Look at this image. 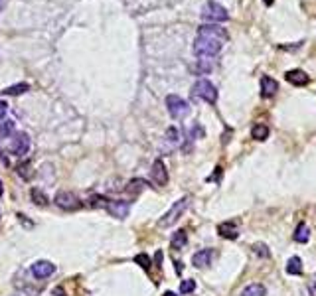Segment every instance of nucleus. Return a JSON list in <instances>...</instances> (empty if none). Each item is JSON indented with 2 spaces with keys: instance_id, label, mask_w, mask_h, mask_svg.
<instances>
[{
  "instance_id": "nucleus-31",
  "label": "nucleus",
  "mask_w": 316,
  "mask_h": 296,
  "mask_svg": "<svg viewBox=\"0 0 316 296\" xmlns=\"http://www.w3.org/2000/svg\"><path fill=\"white\" fill-rule=\"evenodd\" d=\"M6 2H8V0H0V10H2V8L6 6Z\"/></svg>"
},
{
  "instance_id": "nucleus-11",
  "label": "nucleus",
  "mask_w": 316,
  "mask_h": 296,
  "mask_svg": "<svg viewBox=\"0 0 316 296\" xmlns=\"http://www.w3.org/2000/svg\"><path fill=\"white\" fill-rule=\"evenodd\" d=\"M217 233L223 237V239H237V237H239V229H237V225L232 223V221L219 223V225H217Z\"/></svg>"
},
{
  "instance_id": "nucleus-24",
  "label": "nucleus",
  "mask_w": 316,
  "mask_h": 296,
  "mask_svg": "<svg viewBox=\"0 0 316 296\" xmlns=\"http://www.w3.org/2000/svg\"><path fill=\"white\" fill-rule=\"evenodd\" d=\"M107 203H109V197H103V196H93L89 199L91 207H107Z\"/></svg>"
},
{
  "instance_id": "nucleus-2",
  "label": "nucleus",
  "mask_w": 316,
  "mask_h": 296,
  "mask_svg": "<svg viewBox=\"0 0 316 296\" xmlns=\"http://www.w3.org/2000/svg\"><path fill=\"white\" fill-rule=\"evenodd\" d=\"M192 95H194L196 99H202V101L214 105V103L217 101V89L214 87L212 81L200 79V81H196V85L192 87Z\"/></svg>"
},
{
  "instance_id": "nucleus-27",
  "label": "nucleus",
  "mask_w": 316,
  "mask_h": 296,
  "mask_svg": "<svg viewBox=\"0 0 316 296\" xmlns=\"http://www.w3.org/2000/svg\"><path fill=\"white\" fill-rule=\"evenodd\" d=\"M14 131V123L12 121H6L2 127H0V138H4V136H8L10 132Z\"/></svg>"
},
{
  "instance_id": "nucleus-9",
  "label": "nucleus",
  "mask_w": 316,
  "mask_h": 296,
  "mask_svg": "<svg viewBox=\"0 0 316 296\" xmlns=\"http://www.w3.org/2000/svg\"><path fill=\"white\" fill-rule=\"evenodd\" d=\"M55 273V264H51L50 261H38L32 264V275L36 279H48Z\"/></svg>"
},
{
  "instance_id": "nucleus-20",
  "label": "nucleus",
  "mask_w": 316,
  "mask_h": 296,
  "mask_svg": "<svg viewBox=\"0 0 316 296\" xmlns=\"http://www.w3.org/2000/svg\"><path fill=\"white\" fill-rule=\"evenodd\" d=\"M251 136L255 140H265L269 136V127L267 125H255L253 131H251Z\"/></svg>"
},
{
  "instance_id": "nucleus-7",
  "label": "nucleus",
  "mask_w": 316,
  "mask_h": 296,
  "mask_svg": "<svg viewBox=\"0 0 316 296\" xmlns=\"http://www.w3.org/2000/svg\"><path fill=\"white\" fill-rule=\"evenodd\" d=\"M55 203L60 205L62 210H66V212L79 210V207H81V201L71 192H60V194H55Z\"/></svg>"
},
{
  "instance_id": "nucleus-5",
  "label": "nucleus",
  "mask_w": 316,
  "mask_h": 296,
  "mask_svg": "<svg viewBox=\"0 0 316 296\" xmlns=\"http://www.w3.org/2000/svg\"><path fill=\"white\" fill-rule=\"evenodd\" d=\"M202 18L206 22H214V24H219V22H227L229 20V14L223 6L216 4V2H208L202 10Z\"/></svg>"
},
{
  "instance_id": "nucleus-26",
  "label": "nucleus",
  "mask_w": 316,
  "mask_h": 296,
  "mask_svg": "<svg viewBox=\"0 0 316 296\" xmlns=\"http://www.w3.org/2000/svg\"><path fill=\"white\" fill-rule=\"evenodd\" d=\"M18 174L24 178V180H30V178L34 176L32 170H30V164H20V166H18Z\"/></svg>"
},
{
  "instance_id": "nucleus-29",
  "label": "nucleus",
  "mask_w": 316,
  "mask_h": 296,
  "mask_svg": "<svg viewBox=\"0 0 316 296\" xmlns=\"http://www.w3.org/2000/svg\"><path fill=\"white\" fill-rule=\"evenodd\" d=\"M253 251L257 253V255H261V257H269L271 253H269V249L263 245V243H257V245H253Z\"/></svg>"
},
{
  "instance_id": "nucleus-4",
  "label": "nucleus",
  "mask_w": 316,
  "mask_h": 296,
  "mask_svg": "<svg viewBox=\"0 0 316 296\" xmlns=\"http://www.w3.org/2000/svg\"><path fill=\"white\" fill-rule=\"evenodd\" d=\"M166 107H168V113H170L172 118H184L190 113V105L178 95H168L166 97Z\"/></svg>"
},
{
  "instance_id": "nucleus-8",
  "label": "nucleus",
  "mask_w": 316,
  "mask_h": 296,
  "mask_svg": "<svg viewBox=\"0 0 316 296\" xmlns=\"http://www.w3.org/2000/svg\"><path fill=\"white\" fill-rule=\"evenodd\" d=\"M105 210L109 212V215L117 217V219H123V217H127L129 212H131V203H129V201H113V199H109V203H107Z\"/></svg>"
},
{
  "instance_id": "nucleus-34",
  "label": "nucleus",
  "mask_w": 316,
  "mask_h": 296,
  "mask_svg": "<svg viewBox=\"0 0 316 296\" xmlns=\"http://www.w3.org/2000/svg\"><path fill=\"white\" fill-rule=\"evenodd\" d=\"M312 296H316V284L312 286Z\"/></svg>"
},
{
  "instance_id": "nucleus-17",
  "label": "nucleus",
  "mask_w": 316,
  "mask_h": 296,
  "mask_svg": "<svg viewBox=\"0 0 316 296\" xmlns=\"http://www.w3.org/2000/svg\"><path fill=\"white\" fill-rule=\"evenodd\" d=\"M28 89H30V85H28V83H18V85H10V87H6L2 93H4V95H10V97H16V95L26 93Z\"/></svg>"
},
{
  "instance_id": "nucleus-16",
  "label": "nucleus",
  "mask_w": 316,
  "mask_h": 296,
  "mask_svg": "<svg viewBox=\"0 0 316 296\" xmlns=\"http://www.w3.org/2000/svg\"><path fill=\"white\" fill-rule=\"evenodd\" d=\"M286 273L289 275H300L302 273V261L300 257H291L286 263Z\"/></svg>"
},
{
  "instance_id": "nucleus-23",
  "label": "nucleus",
  "mask_w": 316,
  "mask_h": 296,
  "mask_svg": "<svg viewBox=\"0 0 316 296\" xmlns=\"http://www.w3.org/2000/svg\"><path fill=\"white\" fill-rule=\"evenodd\" d=\"M134 263L140 264L145 271L150 269V259H149V255H145V253H142V255H136V257H134Z\"/></svg>"
},
{
  "instance_id": "nucleus-28",
  "label": "nucleus",
  "mask_w": 316,
  "mask_h": 296,
  "mask_svg": "<svg viewBox=\"0 0 316 296\" xmlns=\"http://www.w3.org/2000/svg\"><path fill=\"white\" fill-rule=\"evenodd\" d=\"M166 138H168L170 142H174V144H176V142L180 140V134H178V131H176L174 127H170V129L166 131Z\"/></svg>"
},
{
  "instance_id": "nucleus-30",
  "label": "nucleus",
  "mask_w": 316,
  "mask_h": 296,
  "mask_svg": "<svg viewBox=\"0 0 316 296\" xmlns=\"http://www.w3.org/2000/svg\"><path fill=\"white\" fill-rule=\"evenodd\" d=\"M6 111H8V105H6L4 101H0V118L6 116Z\"/></svg>"
},
{
  "instance_id": "nucleus-19",
  "label": "nucleus",
  "mask_w": 316,
  "mask_h": 296,
  "mask_svg": "<svg viewBox=\"0 0 316 296\" xmlns=\"http://www.w3.org/2000/svg\"><path fill=\"white\" fill-rule=\"evenodd\" d=\"M308 239H310V229L306 227V223H300V225L297 227V231H295V241L306 243Z\"/></svg>"
},
{
  "instance_id": "nucleus-22",
  "label": "nucleus",
  "mask_w": 316,
  "mask_h": 296,
  "mask_svg": "<svg viewBox=\"0 0 316 296\" xmlns=\"http://www.w3.org/2000/svg\"><path fill=\"white\" fill-rule=\"evenodd\" d=\"M30 196H32V199H34V203H36V205H42V207H44V205H48V197H46V194H42L38 188H34Z\"/></svg>"
},
{
  "instance_id": "nucleus-10",
  "label": "nucleus",
  "mask_w": 316,
  "mask_h": 296,
  "mask_svg": "<svg viewBox=\"0 0 316 296\" xmlns=\"http://www.w3.org/2000/svg\"><path fill=\"white\" fill-rule=\"evenodd\" d=\"M150 174H152V182H154L156 186H166V184H168V170H166V166H164L162 160H156V162L152 164Z\"/></svg>"
},
{
  "instance_id": "nucleus-6",
  "label": "nucleus",
  "mask_w": 316,
  "mask_h": 296,
  "mask_svg": "<svg viewBox=\"0 0 316 296\" xmlns=\"http://www.w3.org/2000/svg\"><path fill=\"white\" fill-rule=\"evenodd\" d=\"M28 150H30V136L26 132H18L10 142V152L14 156H26Z\"/></svg>"
},
{
  "instance_id": "nucleus-14",
  "label": "nucleus",
  "mask_w": 316,
  "mask_h": 296,
  "mask_svg": "<svg viewBox=\"0 0 316 296\" xmlns=\"http://www.w3.org/2000/svg\"><path fill=\"white\" fill-rule=\"evenodd\" d=\"M212 259H214V251L212 249H204V251H200V253L194 255L192 263H194V266H198V269H202V266H208L212 263Z\"/></svg>"
},
{
  "instance_id": "nucleus-21",
  "label": "nucleus",
  "mask_w": 316,
  "mask_h": 296,
  "mask_svg": "<svg viewBox=\"0 0 316 296\" xmlns=\"http://www.w3.org/2000/svg\"><path fill=\"white\" fill-rule=\"evenodd\" d=\"M149 184L145 182V180H140V178H138V180H131L129 182V186L125 188L129 194H138V192H142V190H145Z\"/></svg>"
},
{
  "instance_id": "nucleus-12",
  "label": "nucleus",
  "mask_w": 316,
  "mask_h": 296,
  "mask_svg": "<svg viewBox=\"0 0 316 296\" xmlns=\"http://www.w3.org/2000/svg\"><path fill=\"white\" fill-rule=\"evenodd\" d=\"M284 79L289 81V83H293V85H297V87L306 85V83L310 81L308 75H306L302 69H291V71H286V73H284Z\"/></svg>"
},
{
  "instance_id": "nucleus-35",
  "label": "nucleus",
  "mask_w": 316,
  "mask_h": 296,
  "mask_svg": "<svg viewBox=\"0 0 316 296\" xmlns=\"http://www.w3.org/2000/svg\"><path fill=\"white\" fill-rule=\"evenodd\" d=\"M0 196H2V182H0Z\"/></svg>"
},
{
  "instance_id": "nucleus-18",
  "label": "nucleus",
  "mask_w": 316,
  "mask_h": 296,
  "mask_svg": "<svg viewBox=\"0 0 316 296\" xmlns=\"http://www.w3.org/2000/svg\"><path fill=\"white\" fill-rule=\"evenodd\" d=\"M241 296H265V286L253 282V284H249V286L243 288Z\"/></svg>"
},
{
  "instance_id": "nucleus-3",
  "label": "nucleus",
  "mask_w": 316,
  "mask_h": 296,
  "mask_svg": "<svg viewBox=\"0 0 316 296\" xmlns=\"http://www.w3.org/2000/svg\"><path fill=\"white\" fill-rule=\"evenodd\" d=\"M188 203H190V197H182V199H178V201H176V203L172 205L170 210L162 215V219L158 221V225H160V227H170L172 223H176V221L180 219V215L186 212Z\"/></svg>"
},
{
  "instance_id": "nucleus-1",
  "label": "nucleus",
  "mask_w": 316,
  "mask_h": 296,
  "mask_svg": "<svg viewBox=\"0 0 316 296\" xmlns=\"http://www.w3.org/2000/svg\"><path fill=\"white\" fill-rule=\"evenodd\" d=\"M225 42H227V32L223 28H219L217 24H204L198 30L194 51L200 57H214L221 51Z\"/></svg>"
},
{
  "instance_id": "nucleus-25",
  "label": "nucleus",
  "mask_w": 316,
  "mask_h": 296,
  "mask_svg": "<svg viewBox=\"0 0 316 296\" xmlns=\"http://www.w3.org/2000/svg\"><path fill=\"white\" fill-rule=\"evenodd\" d=\"M196 290V282L190 279V280H182V284H180V292L182 294H190V292H194Z\"/></svg>"
},
{
  "instance_id": "nucleus-32",
  "label": "nucleus",
  "mask_w": 316,
  "mask_h": 296,
  "mask_svg": "<svg viewBox=\"0 0 316 296\" xmlns=\"http://www.w3.org/2000/svg\"><path fill=\"white\" fill-rule=\"evenodd\" d=\"M263 2H265L267 6H273V2H275V0H263Z\"/></svg>"
},
{
  "instance_id": "nucleus-13",
  "label": "nucleus",
  "mask_w": 316,
  "mask_h": 296,
  "mask_svg": "<svg viewBox=\"0 0 316 296\" xmlns=\"http://www.w3.org/2000/svg\"><path fill=\"white\" fill-rule=\"evenodd\" d=\"M277 91H279V83H277L273 77L265 75V77L261 79V95H263V97H273Z\"/></svg>"
},
{
  "instance_id": "nucleus-33",
  "label": "nucleus",
  "mask_w": 316,
  "mask_h": 296,
  "mask_svg": "<svg viewBox=\"0 0 316 296\" xmlns=\"http://www.w3.org/2000/svg\"><path fill=\"white\" fill-rule=\"evenodd\" d=\"M164 296H176L174 292H164Z\"/></svg>"
},
{
  "instance_id": "nucleus-15",
  "label": "nucleus",
  "mask_w": 316,
  "mask_h": 296,
  "mask_svg": "<svg viewBox=\"0 0 316 296\" xmlns=\"http://www.w3.org/2000/svg\"><path fill=\"white\" fill-rule=\"evenodd\" d=\"M186 241H188V235H186V231H184V229H180V231H176L174 235H172V241H170V245H172V249L180 251V249L186 245Z\"/></svg>"
}]
</instances>
